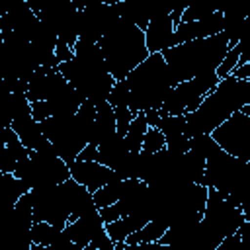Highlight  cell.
<instances>
[{
	"mask_svg": "<svg viewBox=\"0 0 250 250\" xmlns=\"http://www.w3.org/2000/svg\"><path fill=\"white\" fill-rule=\"evenodd\" d=\"M217 143L211 139V135H199V137H193L189 139V150H193L195 154H199L203 160L207 156H211L215 150H217Z\"/></svg>",
	"mask_w": 250,
	"mask_h": 250,
	"instance_id": "d590c367",
	"label": "cell"
},
{
	"mask_svg": "<svg viewBox=\"0 0 250 250\" xmlns=\"http://www.w3.org/2000/svg\"><path fill=\"white\" fill-rule=\"evenodd\" d=\"M96 158H98V148H96V146H92V145H86V146L80 150V154H78V158H76V160L90 162V160H96Z\"/></svg>",
	"mask_w": 250,
	"mask_h": 250,
	"instance_id": "7dc6e473",
	"label": "cell"
},
{
	"mask_svg": "<svg viewBox=\"0 0 250 250\" xmlns=\"http://www.w3.org/2000/svg\"><path fill=\"white\" fill-rule=\"evenodd\" d=\"M148 125H146V119H145V113H135L127 133H125V143H127V148L129 152H139L141 146H143V139H145V133H146Z\"/></svg>",
	"mask_w": 250,
	"mask_h": 250,
	"instance_id": "4dcf8cb0",
	"label": "cell"
},
{
	"mask_svg": "<svg viewBox=\"0 0 250 250\" xmlns=\"http://www.w3.org/2000/svg\"><path fill=\"white\" fill-rule=\"evenodd\" d=\"M211 139L227 154L250 162V115L244 111L232 113L211 133Z\"/></svg>",
	"mask_w": 250,
	"mask_h": 250,
	"instance_id": "4fadbf2b",
	"label": "cell"
},
{
	"mask_svg": "<svg viewBox=\"0 0 250 250\" xmlns=\"http://www.w3.org/2000/svg\"><path fill=\"white\" fill-rule=\"evenodd\" d=\"M170 8L172 6H168L166 10L154 14L148 20L146 29L143 31L145 33V45H146L148 55H152V53H164L166 49H170V47L176 45V41H174V29H176V25L172 21Z\"/></svg>",
	"mask_w": 250,
	"mask_h": 250,
	"instance_id": "2e32d148",
	"label": "cell"
},
{
	"mask_svg": "<svg viewBox=\"0 0 250 250\" xmlns=\"http://www.w3.org/2000/svg\"><path fill=\"white\" fill-rule=\"evenodd\" d=\"M229 51V41L223 33L174 45L162 53L168 74L176 84L215 72Z\"/></svg>",
	"mask_w": 250,
	"mask_h": 250,
	"instance_id": "3957f363",
	"label": "cell"
},
{
	"mask_svg": "<svg viewBox=\"0 0 250 250\" xmlns=\"http://www.w3.org/2000/svg\"><path fill=\"white\" fill-rule=\"evenodd\" d=\"M62 229H57L53 225L47 223H33L31 227V240L33 244H41V246H51L59 236H61Z\"/></svg>",
	"mask_w": 250,
	"mask_h": 250,
	"instance_id": "d6a6232c",
	"label": "cell"
},
{
	"mask_svg": "<svg viewBox=\"0 0 250 250\" xmlns=\"http://www.w3.org/2000/svg\"><path fill=\"white\" fill-rule=\"evenodd\" d=\"M31 117H33L37 123H41V121H45L47 117H51V113H49V109H47V104H45V102H33V104H31Z\"/></svg>",
	"mask_w": 250,
	"mask_h": 250,
	"instance_id": "f6af8a7d",
	"label": "cell"
},
{
	"mask_svg": "<svg viewBox=\"0 0 250 250\" xmlns=\"http://www.w3.org/2000/svg\"><path fill=\"white\" fill-rule=\"evenodd\" d=\"M242 47H244V41L240 39L234 47H229V51H227V55L223 57V61H221V64L217 66V70H215V74H217V78L219 80H223V78H227L232 70H234V66L238 64V59H240V53H242Z\"/></svg>",
	"mask_w": 250,
	"mask_h": 250,
	"instance_id": "836d02e7",
	"label": "cell"
},
{
	"mask_svg": "<svg viewBox=\"0 0 250 250\" xmlns=\"http://www.w3.org/2000/svg\"><path fill=\"white\" fill-rule=\"evenodd\" d=\"M37 25L39 20L29 8L27 0H12L6 16L0 20L2 39H20L29 43Z\"/></svg>",
	"mask_w": 250,
	"mask_h": 250,
	"instance_id": "9a60e30c",
	"label": "cell"
},
{
	"mask_svg": "<svg viewBox=\"0 0 250 250\" xmlns=\"http://www.w3.org/2000/svg\"><path fill=\"white\" fill-rule=\"evenodd\" d=\"M74 117V123H76V127H78V131H80V135L86 139V143H88V139H90V133H92V125H94V119H96V105L92 104V102H82V105L78 107V111L72 115Z\"/></svg>",
	"mask_w": 250,
	"mask_h": 250,
	"instance_id": "1f68e13d",
	"label": "cell"
},
{
	"mask_svg": "<svg viewBox=\"0 0 250 250\" xmlns=\"http://www.w3.org/2000/svg\"><path fill=\"white\" fill-rule=\"evenodd\" d=\"M215 250H246V246L242 244V238H240V234L236 232V234H230V236L223 238V240L217 244Z\"/></svg>",
	"mask_w": 250,
	"mask_h": 250,
	"instance_id": "b9f144b4",
	"label": "cell"
},
{
	"mask_svg": "<svg viewBox=\"0 0 250 250\" xmlns=\"http://www.w3.org/2000/svg\"><path fill=\"white\" fill-rule=\"evenodd\" d=\"M117 20H119L117 2H104V0L82 2V10L78 16V39L98 43Z\"/></svg>",
	"mask_w": 250,
	"mask_h": 250,
	"instance_id": "5bb4252c",
	"label": "cell"
},
{
	"mask_svg": "<svg viewBox=\"0 0 250 250\" xmlns=\"http://www.w3.org/2000/svg\"><path fill=\"white\" fill-rule=\"evenodd\" d=\"M219 84V78L215 72L186 80L176 84L170 94L166 96L164 104L158 109L160 117H168V115H186L197 109V105L203 102V98Z\"/></svg>",
	"mask_w": 250,
	"mask_h": 250,
	"instance_id": "8fae6325",
	"label": "cell"
},
{
	"mask_svg": "<svg viewBox=\"0 0 250 250\" xmlns=\"http://www.w3.org/2000/svg\"><path fill=\"white\" fill-rule=\"evenodd\" d=\"M148 221L141 219V217H121L117 221H111L105 225V232L113 242H125L127 236H131L133 232H137L141 227H145Z\"/></svg>",
	"mask_w": 250,
	"mask_h": 250,
	"instance_id": "4316f807",
	"label": "cell"
},
{
	"mask_svg": "<svg viewBox=\"0 0 250 250\" xmlns=\"http://www.w3.org/2000/svg\"><path fill=\"white\" fill-rule=\"evenodd\" d=\"M39 127H41V133L51 143L55 154L66 164H72L78 158L80 150L88 145L86 139L80 135L72 115L70 117H47L45 121L39 123Z\"/></svg>",
	"mask_w": 250,
	"mask_h": 250,
	"instance_id": "7c38bea8",
	"label": "cell"
},
{
	"mask_svg": "<svg viewBox=\"0 0 250 250\" xmlns=\"http://www.w3.org/2000/svg\"><path fill=\"white\" fill-rule=\"evenodd\" d=\"M6 137H8V127H4L0 123V150L6 146Z\"/></svg>",
	"mask_w": 250,
	"mask_h": 250,
	"instance_id": "c3c4849f",
	"label": "cell"
},
{
	"mask_svg": "<svg viewBox=\"0 0 250 250\" xmlns=\"http://www.w3.org/2000/svg\"><path fill=\"white\" fill-rule=\"evenodd\" d=\"M246 221L248 217L238 205L215 189H207V201L201 213L203 250H215L223 238L236 234Z\"/></svg>",
	"mask_w": 250,
	"mask_h": 250,
	"instance_id": "52a82bcc",
	"label": "cell"
},
{
	"mask_svg": "<svg viewBox=\"0 0 250 250\" xmlns=\"http://www.w3.org/2000/svg\"><path fill=\"white\" fill-rule=\"evenodd\" d=\"M164 148L176 154H184L189 150V137L186 133L174 135V137H164Z\"/></svg>",
	"mask_w": 250,
	"mask_h": 250,
	"instance_id": "ab89813d",
	"label": "cell"
},
{
	"mask_svg": "<svg viewBox=\"0 0 250 250\" xmlns=\"http://www.w3.org/2000/svg\"><path fill=\"white\" fill-rule=\"evenodd\" d=\"M156 129H158L164 137L182 135V133H186V117H184V115H168V117H160Z\"/></svg>",
	"mask_w": 250,
	"mask_h": 250,
	"instance_id": "e575fe53",
	"label": "cell"
},
{
	"mask_svg": "<svg viewBox=\"0 0 250 250\" xmlns=\"http://www.w3.org/2000/svg\"><path fill=\"white\" fill-rule=\"evenodd\" d=\"M113 111H115V131L125 137V133H127V129H129L135 113L129 107H115Z\"/></svg>",
	"mask_w": 250,
	"mask_h": 250,
	"instance_id": "60d3db41",
	"label": "cell"
},
{
	"mask_svg": "<svg viewBox=\"0 0 250 250\" xmlns=\"http://www.w3.org/2000/svg\"><path fill=\"white\" fill-rule=\"evenodd\" d=\"M217 8L213 6H201V4H193V6H186V10L182 12L180 21L182 23H189V21H199L203 18H207L209 14H213Z\"/></svg>",
	"mask_w": 250,
	"mask_h": 250,
	"instance_id": "f35d334b",
	"label": "cell"
},
{
	"mask_svg": "<svg viewBox=\"0 0 250 250\" xmlns=\"http://www.w3.org/2000/svg\"><path fill=\"white\" fill-rule=\"evenodd\" d=\"M129 90L127 107L133 113H145L150 109H160L166 96L174 88L168 74L162 53L148 55L137 68H133L125 78Z\"/></svg>",
	"mask_w": 250,
	"mask_h": 250,
	"instance_id": "5b68a950",
	"label": "cell"
},
{
	"mask_svg": "<svg viewBox=\"0 0 250 250\" xmlns=\"http://www.w3.org/2000/svg\"><path fill=\"white\" fill-rule=\"evenodd\" d=\"M27 193V188L14 174H0V211L14 209L16 201Z\"/></svg>",
	"mask_w": 250,
	"mask_h": 250,
	"instance_id": "d4e9b609",
	"label": "cell"
},
{
	"mask_svg": "<svg viewBox=\"0 0 250 250\" xmlns=\"http://www.w3.org/2000/svg\"><path fill=\"white\" fill-rule=\"evenodd\" d=\"M68 168H70V178L76 184H80L82 188H86L90 193L98 191L100 188H104L109 182L121 180L111 168H107L96 160H90V162L74 160L72 164H68Z\"/></svg>",
	"mask_w": 250,
	"mask_h": 250,
	"instance_id": "e0dca14e",
	"label": "cell"
},
{
	"mask_svg": "<svg viewBox=\"0 0 250 250\" xmlns=\"http://www.w3.org/2000/svg\"><path fill=\"white\" fill-rule=\"evenodd\" d=\"M55 57H57L59 64H62V62H68V61H72V57H74V51H72V47H68L66 43H62V41H57V47H55Z\"/></svg>",
	"mask_w": 250,
	"mask_h": 250,
	"instance_id": "7bdbcfd3",
	"label": "cell"
},
{
	"mask_svg": "<svg viewBox=\"0 0 250 250\" xmlns=\"http://www.w3.org/2000/svg\"><path fill=\"white\" fill-rule=\"evenodd\" d=\"M236 80H250V62H242V64H236L234 70L230 72Z\"/></svg>",
	"mask_w": 250,
	"mask_h": 250,
	"instance_id": "bcb514c9",
	"label": "cell"
},
{
	"mask_svg": "<svg viewBox=\"0 0 250 250\" xmlns=\"http://www.w3.org/2000/svg\"><path fill=\"white\" fill-rule=\"evenodd\" d=\"M221 31H223V10H215L213 14H209L199 21H189V23L180 21L174 29V41L176 45H180L195 39L213 37V35H219Z\"/></svg>",
	"mask_w": 250,
	"mask_h": 250,
	"instance_id": "ac0fdd59",
	"label": "cell"
},
{
	"mask_svg": "<svg viewBox=\"0 0 250 250\" xmlns=\"http://www.w3.org/2000/svg\"><path fill=\"white\" fill-rule=\"evenodd\" d=\"M98 47L115 82L125 80L127 74L148 57L145 33L121 18L98 41Z\"/></svg>",
	"mask_w": 250,
	"mask_h": 250,
	"instance_id": "277c9868",
	"label": "cell"
},
{
	"mask_svg": "<svg viewBox=\"0 0 250 250\" xmlns=\"http://www.w3.org/2000/svg\"><path fill=\"white\" fill-rule=\"evenodd\" d=\"M10 4H12V0H0V20L6 16V12H8Z\"/></svg>",
	"mask_w": 250,
	"mask_h": 250,
	"instance_id": "681fc988",
	"label": "cell"
},
{
	"mask_svg": "<svg viewBox=\"0 0 250 250\" xmlns=\"http://www.w3.org/2000/svg\"><path fill=\"white\" fill-rule=\"evenodd\" d=\"M70 184L66 182L51 188H39L27 191L33 211V223H47L57 229H64L70 221Z\"/></svg>",
	"mask_w": 250,
	"mask_h": 250,
	"instance_id": "9c48e42d",
	"label": "cell"
},
{
	"mask_svg": "<svg viewBox=\"0 0 250 250\" xmlns=\"http://www.w3.org/2000/svg\"><path fill=\"white\" fill-rule=\"evenodd\" d=\"M92 250H115V242H107V244H102V246L92 248Z\"/></svg>",
	"mask_w": 250,
	"mask_h": 250,
	"instance_id": "f907efd6",
	"label": "cell"
},
{
	"mask_svg": "<svg viewBox=\"0 0 250 250\" xmlns=\"http://www.w3.org/2000/svg\"><path fill=\"white\" fill-rule=\"evenodd\" d=\"M84 98L64 80L61 86H57L47 98V109L51 113V117H70L78 111V107L82 105Z\"/></svg>",
	"mask_w": 250,
	"mask_h": 250,
	"instance_id": "d6986e66",
	"label": "cell"
},
{
	"mask_svg": "<svg viewBox=\"0 0 250 250\" xmlns=\"http://www.w3.org/2000/svg\"><path fill=\"white\" fill-rule=\"evenodd\" d=\"M203 186L229 197L234 205L244 209L250 195V162L238 160L217 148L205 158Z\"/></svg>",
	"mask_w": 250,
	"mask_h": 250,
	"instance_id": "8992f818",
	"label": "cell"
},
{
	"mask_svg": "<svg viewBox=\"0 0 250 250\" xmlns=\"http://www.w3.org/2000/svg\"><path fill=\"white\" fill-rule=\"evenodd\" d=\"M64 82V78H62V74L57 70V68H47V66H39L33 74H31V78H29V82H27V100H29V104H33V102H45V98L57 88V86H61Z\"/></svg>",
	"mask_w": 250,
	"mask_h": 250,
	"instance_id": "44dd1931",
	"label": "cell"
},
{
	"mask_svg": "<svg viewBox=\"0 0 250 250\" xmlns=\"http://www.w3.org/2000/svg\"><path fill=\"white\" fill-rule=\"evenodd\" d=\"M72 51V61L59 64L57 70L86 102H92L94 105L107 102L115 80L104 62L98 43L78 39Z\"/></svg>",
	"mask_w": 250,
	"mask_h": 250,
	"instance_id": "7a4b0ae2",
	"label": "cell"
},
{
	"mask_svg": "<svg viewBox=\"0 0 250 250\" xmlns=\"http://www.w3.org/2000/svg\"><path fill=\"white\" fill-rule=\"evenodd\" d=\"M229 47H234L246 35V18L234 12H223V31Z\"/></svg>",
	"mask_w": 250,
	"mask_h": 250,
	"instance_id": "83f0119b",
	"label": "cell"
},
{
	"mask_svg": "<svg viewBox=\"0 0 250 250\" xmlns=\"http://www.w3.org/2000/svg\"><path fill=\"white\" fill-rule=\"evenodd\" d=\"M115 133L117 131H115V111H113V107L107 102L96 105V119H94V125H92L88 145L98 146Z\"/></svg>",
	"mask_w": 250,
	"mask_h": 250,
	"instance_id": "603a6c76",
	"label": "cell"
},
{
	"mask_svg": "<svg viewBox=\"0 0 250 250\" xmlns=\"http://www.w3.org/2000/svg\"><path fill=\"white\" fill-rule=\"evenodd\" d=\"M123 186H125L123 180H115V182L105 184L104 188H100L98 191L92 193L94 205H96L98 209H104V207H109V205L117 203V201L121 199V195H123Z\"/></svg>",
	"mask_w": 250,
	"mask_h": 250,
	"instance_id": "f546056e",
	"label": "cell"
},
{
	"mask_svg": "<svg viewBox=\"0 0 250 250\" xmlns=\"http://www.w3.org/2000/svg\"><path fill=\"white\" fill-rule=\"evenodd\" d=\"M166 229L168 227L164 223H160V221H148L137 232H133L131 236H127L125 244L131 246V244H141V242H158L162 238V234L166 232Z\"/></svg>",
	"mask_w": 250,
	"mask_h": 250,
	"instance_id": "f1b7e54d",
	"label": "cell"
},
{
	"mask_svg": "<svg viewBox=\"0 0 250 250\" xmlns=\"http://www.w3.org/2000/svg\"><path fill=\"white\" fill-rule=\"evenodd\" d=\"M107 104L115 109V107H127L129 104V90H127V84L125 80H119L113 84L111 92H109V98H107Z\"/></svg>",
	"mask_w": 250,
	"mask_h": 250,
	"instance_id": "74e56055",
	"label": "cell"
},
{
	"mask_svg": "<svg viewBox=\"0 0 250 250\" xmlns=\"http://www.w3.org/2000/svg\"><path fill=\"white\" fill-rule=\"evenodd\" d=\"M96 148H98V158H96V162H100V164H104V166H107V168H111V170H115V168L119 166V162L129 154L125 137L119 135V133L111 135L107 141H104V143L98 145Z\"/></svg>",
	"mask_w": 250,
	"mask_h": 250,
	"instance_id": "cb8c5ba5",
	"label": "cell"
},
{
	"mask_svg": "<svg viewBox=\"0 0 250 250\" xmlns=\"http://www.w3.org/2000/svg\"><path fill=\"white\" fill-rule=\"evenodd\" d=\"M66 232L70 236V240L80 248V250H86V246L105 229L102 217H100V211H92L88 215H82L78 217L76 221H70L66 227Z\"/></svg>",
	"mask_w": 250,
	"mask_h": 250,
	"instance_id": "ffe728a7",
	"label": "cell"
},
{
	"mask_svg": "<svg viewBox=\"0 0 250 250\" xmlns=\"http://www.w3.org/2000/svg\"><path fill=\"white\" fill-rule=\"evenodd\" d=\"M129 250H182L170 244H162V242H141V244H131L127 246Z\"/></svg>",
	"mask_w": 250,
	"mask_h": 250,
	"instance_id": "ee69618b",
	"label": "cell"
},
{
	"mask_svg": "<svg viewBox=\"0 0 250 250\" xmlns=\"http://www.w3.org/2000/svg\"><path fill=\"white\" fill-rule=\"evenodd\" d=\"M33 14L37 16L39 23L49 27L59 41L74 47L78 41V16L80 10L74 6L72 0H39L27 2Z\"/></svg>",
	"mask_w": 250,
	"mask_h": 250,
	"instance_id": "30bf717a",
	"label": "cell"
},
{
	"mask_svg": "<svg viewBox=\"0 0 250 250\" xmlns=\"http://www.w3.org/2000/svg\"><path fill=\"white\" fill-rule=\"evenodd\" d=\"M250 104V80H236L232 74L219 80V84L203 98L195 111L186 113V135L189 139L211 135L232 113Z\"/></svg>",
	"mask_w": 250,
	"mask_h": 250,
	"instance_id": "6da1fadb",
	"label": "cell"
},
{
	"mask_svg": "<svg viewBox=\"0 0 250 250\" xmlns=\"http://www.w3.org/2000/svg\"><path fill=\"white\" fill-rule=\"evenodd\" d=\"M14 176L21 180L27 191H31L66 182L70 178V168L57 154H43L37 150H29L27 156L16 166Z\"/></svg>",
	"mask_w": 250,
	"mask_h": 250,
	"instance_id": "ba28073f",
	"label": "cell"
},
{
	"mask_svg": "<svg viewBox=\"0 0 250 250\" xmlns=\"http://www.w3.org/2000/svg\"><path fill=\"white\" fill-rule=\"evenodd\" d=\"M166 8H168V4H162V2H117L119 18L133 23L141 31L146 29L148 20L154 14H158Z\"/></svg>",
	"mask_w": 250,
	"mask_h": 250,
	"instance_id": "7402d4cb",
	"label": "cell"
},
{
	"mask_svg": "<svg viewBox=\"0 0 250 250\" xmlns=\"http://www.w3.org/2000/svg\"><path fill=\"white\" fill-rule=\"evenodd\" d=\"M180 172L184 182L188 184H201L203 186V174H205V160L195 154L193 150H188L180 156Z\"/></svg>",
	"mask_w": 250,
	"mask_h": 250,
	"instance_id": "484cf974",
	"label": "cell"
},
{
	"mask_svg": "<svg viewBox=\"0 0 250 250\" xmlns=\"http://www.w3.org/2000/svg\"><path fill=\"white\" fill-rule=\"evenodd\" d=\"M164 148V135L156 129V127H148L146 133H145V139H143V146L141 150L148 152V154H156Z\"/></svg>",
	"mask_w": 250,
	"mask_h": 250,
	"instance_id": "8d00e7d4",
	"label": "cell"
}]
</instances>
